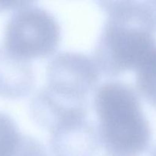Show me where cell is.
<instances>
[{"label":"cell","mask_w":156,"mask_h":156,"mask_svg":"<svg viewBox=\"0 0 156 156\" xmlns=\"http://www.w3.org/2000/svg\"><path fill=\"white\" fill-rule=\"evenodd\" d=\"M105 21L93 59L101 73L114 77L136 70L156 47V18L150 1H101Z\"/></svg>","instance_id":"obj_1"},{"label":"cell","mask_w":156,"mask_h":156,"mask_svg":"<svg viewBox=\"0 0 156 156\" xmlns=\"http://www.w3.org/2000/svg\"><path fill=\"white\" fill-rule=\"evenodd\" d=\"M99 144L108 156H140L149 148L151 129L139 94L130 85L109 80L93 98Z\"/></svg>","instance_id":"obj_2"},{"label":"cell","mask_w":156,"mask_h":156,"mask_svg":"<svg viewBox=\"0 0 156 156\" xmlns=\"http://www.w3.org/2000/svg\"><path fill=\"white\" fill-rule=\"evenodd\" d=\"M61 39V26L54 15L34 2L26 1L8 18L2 47L16 57L30 62L53 55Z\"/></svg>","instance_id":"obj_3"},{"label":"cell","mask_w":156,"mask_h":156,"mask_svg":"<svg viewBox=\"0 0 156 156\" xmlns=\"http://www.w3.org/2000/svg\"><path fill=\"white\" fill-rule=\"evenodd\" d=\"M100 71L93 57L77 51H62L49 60L46 85L56 94L76 100L88 101L97 88Z\"/></svg>","instance_id":"obj_4"},{"label":"cell","mask_w":156,"mask_h":156,"mask_svg":"<svg viewBox=\"0 0 156 156\" xmlns=\"http://www.w3.org/2000/svg\"><path fill=\"white\" fill-rule=\"evenodd\" d=\"M88 101L60 95L46 86L37 91L29 103V114L32 120L49 132L65 123L88 117Z\"/></svg>","instance_id":"obj_5"},{"label":"cell","mask_w":156,"mask_h":156,"mask_svg":"<svg viewBox=\"0 0 156 156\" xmlns=\"http://www.w3.org/2000/svg\"><path fill=\"white\" fill-rule=\"evenodd\" d=\"M99 146L96 126L88 117L65 123L50 132L51 156H95Z\"/></svg>","instance_id":"obj_6"},{"label":"cell","mask_w":156,"mask_h":156,"mask_svg":"<svg viewBox=\"0 0 156 156\" xmlns=\"http://www.w3.org/2000/svg\"><path fill=\"white\" fill-rule=\"evenodd\" d=\"M35 75L30 62L16 57L0 46V96L22 98L33 90Z\"/></svg>","instance_id":"obj_7"},{"label":"cell","mask_w":156,"mask_h":156,"mask_svg":"<svg viewBox=\"0 0 156 156\" xmlns=\"http://www.w3.org/2000/svg\"><path fill=\"white\" fill-rule=\"evenodd\" d=\"M135 71L138 94L156 108V47Z\"/></svg>","instance_id":"obj_8"},{"label":"cell","mask_w":156,"mask_h":156,"mask_svg":"<svg viewBox=\"0 0 156 156\" xmlns=\"http://www.w3.org/2000/svg\"><path fill=\"white\" fill-rule=\"evenodd\" d=\"M22 136L14 119L0 111V156H15Z\"/></svg>","instance_id":"obj_9"},{"label":"cell","mask_w":156,"mask_h":156,"mask_svg":"<svg viewBox=\"0 0 156 156\" xmlns=\"http://www.w3.org/2000/svg\"><path fill=\"white\" fill-rule=\"evenodd\" d=\"M15 156H47V152L38 139L30 135H23Z\"/></svg>","instance_id":"obj_10"},{"label":"cell","mask_w":156,"mask_h":156,"mask_svg":"<svg viewBox=\"0 0 156 156\" xmlns=\"http://www.w3.org/2000/svg\"><path fill=\"white\" fill-rule=\"evenodd\" d=\"M26 2V1H0V12L6 10H15Z\"/></svg>","instance_id":"obj_11"},{"label":"cell","mask_w":156,"mask_h":156,"mask_svg":"<svg viewBox=\"0 0 156 156\" xmlns=\"http://www.w3.org/2000/svg\"><path fill=\"white\" fill-rule=\"evenodd\" d=\"M151 2V4L152 5L153 8V10H154V15H155V18H156V0L155 1H150Z\"/></svg>","instance_id":"obj_12"},{"label":"cell","mask_w":156,"mask_h":156,"mask_svg":"<svg viewBox=\"0 0 156 156\" xmlns=\"http://www.w3.org/2000/svg\"><path fill=\"white\" fill-rule=\"evenodd\" d=\"M150 156H156V146H154L150 152Z\"/></svg>","instance_id":"obj_13"}]
</instances>
